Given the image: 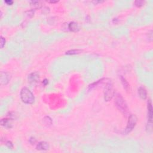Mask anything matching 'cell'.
Here are the masks:
<instances>
[{
    "mask_svg": "<svg viewBox=\"0 0 153 153\" xmlns=\"http://www.w3.org/2000/svg\"><path fill=\"white\" fill-rule=\"evenodd\" d=\"M44 121L46 125H51L52 124V120L50 118V117L49 116L45 117L44 118Z\"/></svg>",
    "mask_w": 153,
    "mask_h": 153,
    "instance_id": "5bb4252c",
    "label": "cell"
},
{
    "mask_svg": "<svg viewBox=\"0 0 153 153\" xmlns=\"http://www.w3.org/2000/svg\"><path fill=\"white\" fill-rule=\"evenodd\" d=\"M36 142H37V140H36V139L35 138L31 137V138L29 139V142L31 143V144H35Z\"/></svg>",
    "mask_w": 153,
    "mask_h": 153,
    "instance_id": "ffe728a7",
    "label": "cell"
},
{
    "mask_svg": "<svg viewBox=\"0 0 153 153\" xmlns=\"http://www.w3.org/2000/svg\"><path fill=\"white\" fill-rule=\"evenodd\" d=\"M114 94L113 87H112V84L110 81L106 83V86H105V93H104V99L106 101H109L112 99Z\"/></svg>",
    "mask_w": 153,
    "mask_h": 153,
    "instance_id": "277c9868",
    "label": "cell"
},
{
    "mask_svg": "<svg viewBox=\"0 0 153 153\" xmlns=\"http://www.w3.org/2000/svg\"><path fill=\"white\" fill-rule=\"evenodd\" d=\"M138 118L135 115H130L129 117V120H128V122L127 124V126H126V129H125L124 133L125 134H128L129 133L131 132L133 130L136 126V123H137Z\"/></svg>",
    "mask_w": 153,
    "mask_h": 153,
    "instance_id": "3957f363",
    "label": "cell"
},
{
    "mask_svg": "<svg viewBox=\"0 0 153 153\" xmlns=\"http://www.w3.org/2000/svg\"><path fill=\"white\" fill-rule=\"evenodd\" d=\"M28 80L31 83H36L40 80V76L38 72H32L28 76Z\"/></svg>",
    "mask_w": 153,
    "mask_h": 153,
    "instance_id": "52a82bcc",
    "label": "cell"
},
{
    "mask_svg": "<svg viewBox=\"0 0 153 153\" xmlns=\"http://www.w3.org/2000/svg\"><path fill=\"white\" fill-rule=\"evenodd\" d=\"M103 2V1H93V2H94L95 4H97V3H101V2Z\"/></svg>",
    "mask_w": 153,
    "mask_h": 153,
    "instance_id": "603a6c76",
    "label": "cell"
},
{
    "mask_svg": "<svg viewBox=\"0 0 153 153\" xmlns=\"http://www.w3.org/2000/svg\"><path fill=\"white\" fill-rule=\"evenodd\" d=\"M11 118H2L1 120V126L7 129H10L12 127V123L11 121Z\"/></svg>",
    "mask_w": 153,
    "mask_h": 153,
    "instance_id": "9c48e42d",
    "label": "cell"
},
{
    "mask_svg": "<svg viewBox=\"0 0 153 153\" xmlns=\"http://www.w3.org/2000/svg\"><path fill=\"white\" fill-rule=\"evenodd\" d=\"M147 108H148V123L146 125H152L153 124V106L152 102L151 100H149L147 103Z\"/></svg>",
    "mask_w": 153,
    "mask_h": 153,
    "instance_id": "5b68a950",
    "label": "cell"
},
{
    "mask_svg": "<svg viewBox=\"0 0 153 153\" xmlns=\"http://www.w3.org/2000/svg\"><path fill=\"white\" fill-rule=\"evenodd\" d=\"M138 92L139 96V97L142 99H146V97H147V92H146L145 88L142 87H140L138 90Z\"/></svg>",
    "mask_w": 153,
    "mask_h": 153,
    "instance_id": "30bf717a",
    "label": "cell"
},
{
    "mask_svg": "<svg viewBox=\"0 0 153 153\" xmlns=\"http://www.w3.org/2000/svg\"><path fill=\"white\" fill-rule=\"evenodd\" d=\"M21 99L26 104H32L35 101V97L33 93L29 89L23 87L21 91Z\"/></svg>",
    "mask_w": 153,
    "mask_h": 153,
    "instance_id": "6da1fadb",
    "label": "cell"
},
{
    "mask_svg": "<svg viewBox=\"0 0 153 153\" xmlns=\"http://www.w3.org/2000/svg\"><path fill=\"white\" fill-rule=\"evenodd\" d=\"M58 2V1H50V2H51V3H55V2Z\"/></svg>",
    "mask_w": 153,
    "mask_h": 153,
    "instance_id": "cb8c5ba5",
    "label": "cell"
},
{
    "mask_svg": "<svg viewBox=\"0 0 153 153\" xmlns=\"http://www.w3.org/2000/svg\"><path fill=\"white\" fill-rule=\"evenodd\" d=\"M6 44V40L3 37L1 36V48H3Z\"/></svg>",
    "mask_w": 153,
    "mask_h": 153,
    "instance_id": "ac0fdd59",
    "label": "cell"
},
{
    "mask_svg": "<svg viewBox=\"0 0 153 153\" xmlns=\"http://www.w3.org/2000/svg\"><path fill=\"white\" fill-rule=\"evenodd\" d=\"M144 4V2L142 1H136L135 2V5L136 7H140Z\"/></svg>",
    "mask_w": 153,
    "mask_h": 153,
    "instance_id": "2e32d148",
    "label": "cell"
},
{
    "mask_svg": "<svg viewBox=\"0 0 153 153\" xmlns=\"http://www.w3.org/2000/svg\"><path fill=\"white\" fill-rule=\"evenodd\" d=\"M115 104L117 107L123 113H126L127 111V105L123 97L120 95H117L115 99Z\"/></svg>",
    "mask_w": 153,
    "mask_h": 153,
    "instance_id": "7a4b0ae2",
    "label": "cell"
},
{
    "mask_svg": "<svg viewBox=\"0 0 153 153\" xmlns=\"http://www.w3.org/2000/svg\"><path fill=\"white\" fill-rule=\"evenodd\" d=\"M49 83V81L47 79H44V80H43V81H42V84H44V86H47V84H48Z\"/></svg>",
    "mask_w": 153,
    "mask_h": 153,
    "instance_id": "7402d4cb",
    "label": "cell"
},
{
    "mask_svg": "<svg viewBox=\"0 0 153 153\" xmlns=\"http://www.w3.org/2000/svg\"><path fill=\"white\" fill-rule=\"evenodd\" d=\"M4 2H5V3H6L7 5H8V6H11V5L13 4V1H11V0H8V1H5Z\"/></svg>",
    "mask_w": 153,
    "mask_h": 153,
    "instance_id": "44dd1931",
    "label": "cell"
},
{
    "mask_svg": "<svg viewBox=\"0 0 153 153\" xmlns=\"http://www.w3.org/2000/svg\"><path fill=\"white\" fill-rule=\"evenodd\" d=\"M31 6H34V7H36V8H40V6H41V5H40V2L37 1H31Z\"/></svg>",
    "mask_w": 153,
    "mask_h": 153,
    "instance_id": "9a60e30c",
    "label": "cell"
},
{
    "mask_svg": "<svg viewBox=\"0 0 153 153\" xmlns=\"http://www.w3.org/2000/svg\"><path fill=\"white\" fill-rule=\"evenodd\" d=\"M36 148L38 150H44V151H45V150H47L49 148V145L46 142L41 141L40 142L37 144Z\"/></svg>",
    "mask_w": 153,
    "mask_h": 153,
    "instance_id": "ba28073f",
    "label": "cell"
},
{
    "mask_svg": "<svg viewBox=\"0 0 153 153\" xmlns=\"http://www.w3.org/2000/svg\"><path fill=\"white\" fill-rule=\"evenodd\" d=\"M6 145H7V147L9 148L10 149H12L13 148V145L11 141H7V142H6Z\"/></svg>",
    "mask_w": 153,
    "mask_h": 153,
    "instance_id": "d6986e66",
    "label": "cell"
},
{
    "mask_svg": "<svg viewBox=\"0 0 153 153\" xmlns=\"http://www.w3.org/2000/svg\"><path fill=\"white\" fill-rule=\"evenodd\" d=\"M10 80V76L9 74L7 72H1V78H0V82H1V85H6L8 83Z\"/></svg>",
    "mask_w": 153,
    "mask_h": 153,
    "instance_id": "8992f818",
    "label": "cell"
},
{
    "mask_svg": "<svg viewBox=\"0 0 153 153\" xmlns=\"http://www.w3.org/2000/svg\"><path fill=\"white\" fill-rule=\"evenodd\" d=\"M26 15H27L28 16H29V17H32V16H34V10H31L27 11V12H26Z\"/></svg>",
    "mask_w": 153,
    "mask_h": 153,
    "instance_id": "e0dca14e",
    "label": "cell"
},
{
    "mask_svg": "<svg viewBox=\"0 0 153 153\" xmlns=\"http://www.w3.org/2000/svg\"><path fill=\"white\" fill-rule=\"evenodd\" d=\"M68 29L72 32H77L79 31L78 25L75 22H70L68 25Z\"/></svg>",
    "mask_w": 153,
    "mask_h": 153,
    "instance_id": "8fae6325",
    "label": "cell"
},
{
    "mask_svg": "<svg viewBox=\"0 0 153 153\" xmlns=\"http://www.w3.org/2000/svg\"><path fill=\"white\" fill-rule=\"evenodd\" d=\"M120 80H121V82L122 83L123 86L124 88L126 90H128L129 89V84L128 83V82L126 81V78L124 77L123 76H120Z\"/></svg>",
    "mask_w": 153,
    "mask_h": 153,
    "instance_id": "7c38bea8",
    "label": "cell"
},
{
    "mask_svg": "<svg viewBox=\"0 0 153 153\" xmlns=\"http://www.w3.org/2000/svg\"><path fill=\"white\" fill-rule=\"evenodd\" d=\"M82 52V50H69L66 52V55H78V54L81 53Z\"/></svg>",
    "mask_w": 153,
    "mask_h": 153,
    "instance_id": "4fadbf2b",
    "label": "cell"
}]
</instances>
